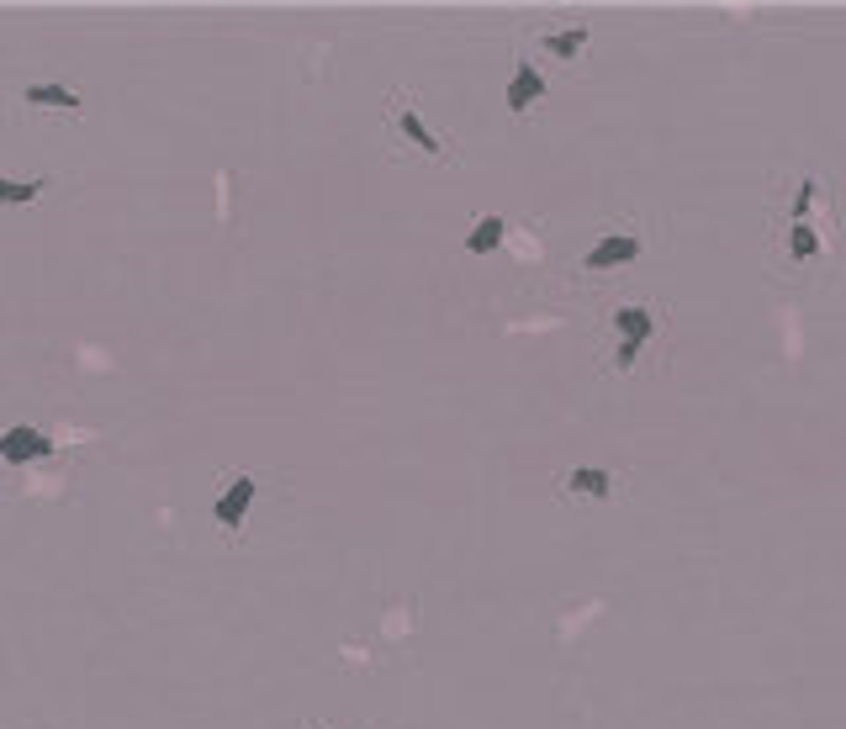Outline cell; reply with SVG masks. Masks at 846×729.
Wrapping results in <instances>:
<instances>
[{"label":"cell","instance_id":"6da1fadb","mask_svg":"<svg viewBox=\"0 0 846 729\" xmlns=\"http://www.w3.org/2000/svg\"><path fill=\"white\" fill-rule=\"evenodd\" d=\"M254 497H260V481H254V476H228V486L212 502V523H223L228 534H238V529H244V518H249V508H254Z\"/></svg>","mask_w":846,"mask_h":729},{"label":"cell","instance_id":"7a4b0ae2","mask_svg":"<svg viewBox=\"0 0 846 729\" xmlns=\"http://www.w3.org/2000/svg\"><path fill=\"white\" fill-rule=\"evenodd\" d=\"M640 254H646V238L640 233H609L582 254V270H619V265H635Z\"/></svg>","mask_w":846,"mask_h":729},{"label":"cell","instance_id":"3957f363","mask_svg":"<svg viewBox=\"0 0 846 729\" xmlns=\"http://www.w3.org/2000/svg\"><path fill=\"white\" fill-rule=\"evenodd\" d=\"M614 328H619V354H614V360H619V365H635L640 349H646V339L656 333V317H651L646 307H619V312H614Z\"/></svg>","mask_w":846,"mask_h":729},{"label":"cell","instance_id":"277c9868","mask_svg":"<svg viewBox=\"0 0 846 729\" xmlns=\"http://www.w3.org/2000/svg\"><path fill=\"white\" fill-rule=\"evenodd\" d=\"M48 450H53V439L43 434V428H32V423H16V428H6V434H0V460H6V465L43 460Z\"/></svg>","mask_w":846,"mask_h":729},{"label":"cell","instance_id":"5b68a950","mask_svg":"<svg viewBox=\"0 0 846 729\" xmlns=\"http://www.w3.org/2000/svg\"><path fill=\"white\" fill-rule=\"evenodd\" d=\"M545 101V74L529 64V59H519V69L508 74V90H503V106L519 117V111H529V106H540Z\"/></svg>","mask_w":846,"mask_h":729},{"label":"cell","instance_id":"8992f818","mask_svg":"<svg viewBox=\"0 0 846 729\" xmlns=\"http://www.w3.org/2000/svg\"><path fill=\"white\" fill-rule=\"evenodd\" d=\"M22 101H27V106H38V111H48V106H53V111H69V117H80V111H85V96H80V90H75V85H59V80H48V85H43V80H38V85H27V90H22Z\"/></svg>","mask_w":846,"mask_h":729},{"label":"cell","instance_id":"52a82bcc","mask_svg":"<svg viewBox=\"0 0 846 729\" xmlns=\"http://www.w3.org/2000/svg\"><path fill=\"white\" fill-rule=\"evenodd\" d=\"M397 133L408 138V143L418 148V154H429V159H445V154H450V148H445V138H439V133H429V122H423L413 106H397Z\"/></svg>","mask_w":846,"mask_h":729},{"label":"cell","instance_id":"ba28073f","mask_svg":"<svg viewBox=\"0 0 846 729\" xmlns=\"http://www.w3.org/2000/svg\"><path fill=\"white\" fill-rule=\"evenodd\" d=\"M566 492L587 497V502H609L614 497V476L598 471V465H577V471H566Z\"/></svg>","mask_w":846,"mask_h":729},{"label":"cell","instance_id":"9c48e42d","mask_svg":"<svg viewBox=\"0 0 846 729\" xmlns=\"http://www.w3.org/2000/svg\"><path fill=\"white\" fill-rule=\"evenodd\" d=\"M503 238H508V222L492 212V217H476L471 222V233H466V254H492V249H503Z\"/></svg>","mask_w":846,"mask_h":729},{"label":"cell","instance_id":"30bf717a","mask_svg":"<svg viewBox=\"0 0 846 729\" xmlns=\"http://www.w3.org/2000/svg\"><path fill=\"white\" fill-rule=\"evenodd\" d=\"M820 233H815V222H794V228H788V259H794V265H809V259H820Z\"/></svg>","mask_w":846,"mask_h":729},{"label":"cell","instance_id":"8fae6325","mask_svg":"<svg viewBox=\"0 0 846 729\" xmlns=\"http://www.w3.org/2000/svg\"><path fill=\"white\" fill-rule=\"evenodd\" d=\"M582 48H587V27H566V32H545V53H550V59H561V64H572V59H582Z\"/></svg>","mask_w":846,"mask_h":729},{"label":"cell","instance_id":"7c38bea8","mask_svg":"<svg viewBox=\"0 0 846 729\" xmlns=\"http://www.w3.org/2000/svg\"><path fill=\"white\" fill-rule=\"evenodd\" d=\"M48 191V180H0V207H27Z\"/></svg>","mask_w":846,"mask_h":729},{"label":"cell","instance_id":"4fadbf2b","mask_svg":"<svg viewBox=\"0 0 846 729\" xmlns=\"http://www.w3.org/2000/svg\"><path fill=\"white\" fill-rule=\"evenodd\" d=\"M820 201V185L815 180H799V191H794V207H788V217L794 222H809V207Z\"/></svg>","mask_w":846,"mask_h":729}]
</instances>
